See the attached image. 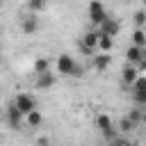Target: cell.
I'll return each mask as SVG.
<instances>
[{"label":"cell","mask_w":146,"mask_h":146,"mask_svg":"<svg viewBox=\"0 0 146 146\" xmlns=\"http://www.w3.org/2000/svg\"><path fill=\"white\" fill-rule=\"evenodd\" d=\"M96 125H98V130L105 135V139H114L116 137V128H114V123H112V119L107 116V114H98L96 116Z\"/></svg>","instance_id":"cell-1"},{"label":"cell","mask_w":146,"mask_h":146,"mask_svg":"<svg viewBox=\"0 0 146 146\" xmlns=\"http://www.w3.org/2000/svg\"><path fill=\"white\" fill-rule=\"evenodd\" d=\"M130 87H132V96H135L137 105H146V80H144L141 73L135 78V82H132Z\"/></svg>","instance_id":"cell-2"},{"label":"cell","mask_w":146,"mask_h":146,"mask_svg":"<svg viewBox=\"0 0 146 146\" xmlns=\"http://www.w3.org/2000/svg\"><path fill=\"white\" fill-rule=\"evenodd\" d=\"M105 16H107V11H105L103 2H100V0H91V2H89V18H91V23H94V25H100Z\"/></svg>","instance_id":"cell-3"},{"label":"cell","mask_w":146,"mask_h":146,"mask_svg":"<svg viewBox=\"0 0 146 146\" xmlns=\"http://www.w3.org/2000/svg\"><path fill=\"white\" fill-rule=\"evenodd\" d=\"M14 105H16V107H18V112L25 116L30 110H34V107H36V100H34L30 94H18V96L14 98Z\"/></svg>","instance_id":"cell-4"},{"label":"cell","mask_w":146,"mask_h":146,"mask_svg":"<svg viewBox=\"0 0 146 146\" xmlns=\"http://www.w3.org/2000/svg\"><path fill=\"white\" fill-rule=\"evenodd\" d=\"M73 64H75L73 55L62 52V55L57 57V62H55V68H57V73H59V75H68V73H71V68H73Z\"/></svg>","instance_id":"cell-5"},{"label":"cell","mask_w":146,"mask_h":146,"mask_svg":"<svg viewBox=\"0 0 146 146\" xmlns=\"http://www.w3.org/2000/svg\"><path fill=\"white\" fill-rule=\"evenodd\" d=\"M5 116H7V123H9V128H11V130H18V128L23 125V114L18 112V107H16L14 103L5 110Z\"/></svg>","instance_id":"cell-6"},{"label":"cell","mask_w":146,"mask_h":146,"mask_svg":"<svg viewBox=\"0 0 146 146\" xmlns=\"http://www.w3.org/2000/svg\"><path fill=\"white\" fill-rule=\"evenodd\" d=\"M96 43H98V32H84V34H82L80 50H82L84 55H94V50H96Z\"/></svg>","instance_id":"cell-7"},{"label":"cell","mask_w":146,"mask_h":146,"mask_svg":"<svg viewBox=\"0 0 146 146\" xmlns=\"http://www.w3.org/2000/svg\"><path fill=\"white\" fill-rule=\"evenodd\" d=\"M100 32H103V34H107V36H116V34L121 32V25H119V21H116V18L105 16V18H103V23H100Z\"/></svg>","instance_id":"cell-8"},{"label":"cell","mask_w":146,"mask_h":146,"mask_svg":"<svg viewBox=\"0 0 146 146\" xmlns=\"http://www.w3.org/2000/svg\"><path fill=\"white\" fill-rule=\"evenodd\" d=\"M55 82H57V78H55V73H50V71H46V73H36V80H34V87L36 89H50V87H55Z\"/></svg>","instance_id":"cell-9"},{"label":"cell","mask_w":146,"mask_h":146,"mask_svg":"<svg viewBox=\"0 0 146 146\" xmlns=\"http://www.w3.org/2000/svg\"><path fill=\"white\" fill-rule=\"evenodd\" d=\"M112 64V57H110V52H100V55H91V66H94V71H98V73H103L107 66Z\"/></svg>","instance_id":"cell-10"},{"label":"cell","mask_w":146,"mask_h":146,"mask_svg":"<svg viewBox=\"0 0 146 146\" xmlns=\"http://www.w3.org/2000/svg\"><path fill=\"white\" fill-rule=\"evenodd\" d=\"M21 30H23V34H34V32L39 30V18H36V14L25 16V18L21 21Z\"/></svg>","instance_id":"cell-11"},{"label":"cell","mask_w":146,"mask_h":146,"mask_svg":"<svg viewBox=\"0 0 146 146\" xmlns=\"http://www.w3.org/2000/svg\"><path fill=\"white\" fill-rule=\"evenodd\" d=\"M96 48H98L100 52H112V48H114V36H107V34L98 32V43H96Z\"/></svg>","instance_id":"cell-12"},{"label":"cell","mask_w":146,"mask_h":146,"mask_svg":"<svg viewBox=\"0 0 146 146\" xmlns=\"http://www.w3.org/2000/svg\"><path fill=\"white\" fill-rule=\"evenodd\" d=\"M23 121H25L30 128H39V125H41V121H43V116H41V112L34 107V110H30V112L23 116Z\"/></svg>","instance_id":"cell-13"},{"label":"cell","mask_w":146,"mask_h":146,"mask_svg":"<svg viewBox=\"0 0 146 146\" xmlns=\"http://www.w3.org/2000/svg\"><path fill=\"white\" fill-rule=\"evenodd\" d=\"M144 55H146V50H144L141 46H135V43H132V46L128 48V52H125L128 62H135V64H137L139 59H144Z\"/></svg>","instance_id":"cell-14"},{"label":"cell","mask_w":146,"mask_h":146,"mask_svg":"<svg viewBox=\"0 0 146 146\" xmlns=\"http://www.w3.org/2000/svg\"><path fill=\"white\" fill-rule=\"evenodd\" d=\"M137 75H139V73H137V68H135V66H125V68L121 71V80H123L128 87L135 82V78H137Z\"/></svg>","instance_id":"cell-15"},{"label":"cell","mask_w":146,"mask_h":146,"mask_svg":"<svg viewBox=\"0 0 146 146\" xmlns=\"http://www.w3.org/2000/svg\"><path fill=\"white\" fill-rule=\"evenodd\" d=\"M132 43H135V46H141V48L146 46V32H144L141 27L135 30V34H132Z\"/></svg>","instance_id":"cell-16"},{"label":"cell","mask_w":146,"mask_h":146,"mask_svg":"<svg viewBox=\"0 0 146 146\" xmlns=\"http://www.w3.org/2000/svg\"><path fill=\"white\" fill-rule=\"evenodd\" d=\"M46 71H50V62L46 57H39L34 62V73H46Z\"/></svg>","instance_id":"cell-17"},{"label":"cell","mask_w":146,"mask_h":146,"mask_svg":"<svg viewBox=\"0 0 146 146\" xmlns=\"http://www.w3.org/2000/svg\"><path fill=\"white\" fill-rule=\"evenodd\" d=\"M27 9L32 14H39V11L46 9V0H27Z\"/></svg>","instance_id":"cell-18"},{"label":"cell","mask_w":146,"mask_h":146,"mask_svg":"<svg viewBox=\"0 0 146 146\" xmlns=\"http://www.w3.org/2000/svg\"><path fill=\"white\" fill-rule=\"evenodd\" d=\"M135 128H137V123L130 121L128 116H123V119L119 121V130H121V132H130V130H135Z\"/></svg>","instance_id":"cell-19"},{"label":"cell","mask_w":146,"mask_h":146,"mask_svg":"<svg viewBox=\"0 0 146 146\" xmlns=\"http://www.w3.org/2000/svg\"><path fill=\"white\" fill-rule=\"evenodd\" d=\"M128 119H130V121H135V123L139 125V123L144 121V114H141V110H130V112H128Z\"/></svg>","instance_id":"cell-20"},{"label":"cell","mask_w":146,"mask_h":146,"mask_svg":"<svg viewBox=\"0 0 146 146\" xmlns=\"http://www.w3.org/2000/svg\"><path fill=\"white\" fill-rule=\"evenodd\" d=\"M68 75H71V78H82V75H84V68H82V66H80V64H78V62H75V64H73V68H71V73H68Z\"/></svg>","instance_id":"cell-21"},{"label":"cell","mask_w":146,"mask_h":146,"mask_svg":"<svg viewBox=\"0 0 146 146\" xmlns=\"http://www.w3.org/2000/svg\"><path fill=\"white\" fill-rule=\"evenodd\" d=\"M144 23H146V14L139 9V11L135 14V25H137V27H144Z\"/></svg>","instance_id":"cell-22"},{"label":"cell","mask_w":146,"mask_h":146,"mask_svg":"<svg viewBox=\"0 0 146 146\" xmlns=\"http://www.w3.org/2000/svg\"><path fill=\"white\" fill-rule=\"evenodd\" d=\"M2 116H5V110H2V105H0V119H2Z\"/></svg>","instance_id":"cell-23"},{"label":"cell","mask_w":146,"mask_h":146,"mask_svg":"<svg viewBox=\"0 0 146 146\" xmlns=\"http://www.w3.org/2000/svg\"><path fill=\"white\" fill-rule=\"evenodd\" d=\"M2 7H5V0H0V9H2Z\"/></svg>","instance_id":"cell-24"},{"label":"cell","mask_w":146,"mask_h":146,"mask_svg":"<svg viewBox=\"0 0 146 146\" xmlns=\"http://www.w3.org/2000/svg\"><path fill=\"white\" fill-rule=\"evenodd\" d=\"M0 36H2V27H0Z\"/></svg>","instance_id":"cell-25"},{"label":"cell","mask_w":146,"mask_h":146,"mask_svg":"<svg viewBox=\"0 0 146 146\" xmlns=\"http://www.w3.org/2000/svg\"><path fill=\"white\" fill-rule=\"evenodd\" d=\"M0 141H2V137H0Z\"/></svg>","instance_id":"cell-26"},{"label":"cell","mask_w":146,"mask_h":146,"mask_svg":"<svg viewBox=\"0 0 146 146\" xmlns=\"http://www.w3.org/2000/svg\"><path fill=\"white\" fill-rule=\"evenodd\" d=\"M64 2H66V0H64Z\"/></svg>","instance_id":"cell-27"}]
</instances>
